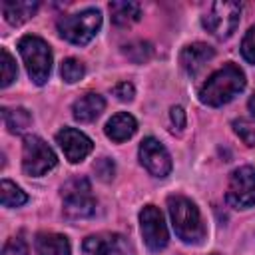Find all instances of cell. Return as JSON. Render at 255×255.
<instances>
[{
  "label": "cell",
  "instance_id": "cell-12",
  "mask_svg": "<svg viewBox=\"0 0 255 255\" xmlns=\"http://www.w3.org/2000/svg\"><path fill=\"white\" fill-rule=\"evenodd\" d=\"M56 141H58V145L62 147L66 159L72 161V163L82 161V159L92 151V147H94L92 139H90L86 133H82V131H78V129H74V128H64V129H60V131L56 133Z\"/></svg>",
  "mask_w": 255,
  "mask_h": 255
},
{
  "label": "cell",
  "instance_id": "cell-17",
  "mask_svg": "<svg viewBox=\"0 0 255 255\" xmlns=\"http://www.w3.org/2000/svg\"><path fill=\"white\" fill-rule=\"evenodd\" d=\"M38 255H70V241L60 233H38L36 235Z\"/></svg>",
  "mask_w": 255,
  "mask_h": 255
},
{
  "label": "cell",
  "instance_id": "cell-11",
  "mask_svg": "<svg viewBox=\"0 0 255 255\" xmlns=\"http://www.w3.org/2000/svg\"><path fill=\"white\" fill-rule=\"evenodd\" d=\"M139 161L153 177H165L171 171V157L155 137H145L139 143Z\"/></svg>",
  "mask_w": 255,
  "mask_h": 255
},
{
  "label": "cell",
  "instance_id": "cell-19",
  "mask_svg": "<svg viewBox=\"0 0 255 255\" xmlns=\"http://www.w3.org/2000/svg\"><path fill=\"white\" fill-rule=\"evenodd\" d=\"M2 120H4V126L8 128L10 133L24 131L32 122L30 114L24 108H2Z\"/></svg>",
  "mask_w": 255,
  "mask_h": 255
},
{
  "label": "cell",
  "instance_id": "cell-14",
  "mask_svg": "<svg viewBox=\"0 0 255 255\" xmlns=\"http://www.w3.org/2000/svg\"><path fill=\"white\" fill-rule=\"evenodd\" d=\"M104 108H106L104 98H102L100 94L90 92V94H86V96H82V98H78V100L74 102V106H72V116H74L78 122L88 124V122H94V120L104 112Z\"/></svg>",
  "mask_w": 255,
  "mask_h": 255
},
{
  "label": "cell",
  "instance_id": "cell-20",
  "mask_svg": "<svg viewBox=\"0 0 255 255\" xmlns=\"http://www.w3.org/2000/svg\"><path fill=\"white\" fill-rule=\"evenodd\" d=\"M0 201L4 207H20L28 201V195L12 181L8 179H2L0 183Z\"/></svg>",
  "mask_w": 255,
  "mask_h": 255
},
{
  "label": "cell",
  "instance_id": "cell-1",
  "mask_svg": "<svg viewBox=\"0 0 255 255\" xmlns=\"http://www.w3.org/2000/svg\"><path fill=\"white\" fill-rule=\"evenodd\" d=\"M245 88V74L235 64H225L217 72L209 76V80L199 90V100L205 106L219 108L223 104H229L239 92Z\"/></svg>",
  "mask_w": 255,
  "mask_h": 255
},
{
  "label": "cell",
  "instance_id": "cell-30",
  "mask_svg": "<svg viewBox=\"0 0 255 255\" xmlns=\"http://www.w3.org/2000/svg\"><path fill=\"white\" fill-rule=\"evenodd\" d=\"M249 110H251V114L255 116V94L249 98Z\"/></svg>",
  "mask_w": 255,
  "mask_h": 255
},
{
  "label": "cell",
  "instance_id": "cell-25",
  "mask_svg": "<svg viewBox=\"0 0 255 255\" xmlns=\"http://www.w3.org/2000/svg\"><path fill=\"white\" fill-rule=\"evenodd\" d=\"M241 54L249 64L255 66V26H251L249 32L245 34V38L241 42Z\"/></svg>",
  "mask_w": 255,
  "mask_h": 255
},
{
  "label": "cell",
  "instance_id": "cell-24",
  "mask_svg": "<svg viewBox=\"0 0 255 255\" xmlns=\"http://www.w3.org/2000/svg\"><path fill=\"white\" fill-rule=\"evenodd\" d=\"M233 131L243 139L245 145L255 147V128H253L249 122H245V120H235V122H233Z\"/></svg>",
  "mask_w": 255,
  "mask_h": 255
},
{
  "label": "cell",
  "instance_id": "cell-2",
  "mask_svg": "<svg viewBox=\"0 0 255 255\" xmlns=\"http://www.w3.org/2000/svg\"><path fill=\"white\" fill-rule=\"evenodd\" d=\"M167 209H169L173 231L181 241L199 245L205 239L207 231H205L201 213L191 199H187L183 195H169L167 197Z\"/></svg>",
  "mask_w": 255,
  "mask_h": 255
},
{
  "label": "cell",
  "instance_id": "cell-9",
  "mask_svg": "<svg viewBox=\"0 0 255 255\" xmlns=\"http://www.w3.org/2000/svg\"><path fill=\"white\" fill-rule=\"evenodd\" d=\"M139 227H141V235H143V241L149 251L165 249V245L169 241V233H167L163 213L159 211V207L145 205L139 211Z\"/></svg>",
  "mask_w": 255,
  "mask_h": 255
},
{
  "label": "cell",
  "instance_id": "cell-3",
  "mask_svg": "<svg viewBox=\"0 0 255 255\" xmlns=\"http://www.w3.org/2000/svg\"><path fill=\"white\" fill-rule=\"evenodd\" d=\"M18 50H20V56L26 64V70L32 82L36 86L46 84L52 72V50L48 42H44L38 36H24L18 42Z\"/></svg>",
  "mask_w": 255,
  "mask_h": 255
},
{
  "label": "cell",
  "instance_id": "cell-28",
  "mask_svg": "<svg viewBox=\"0 0 255 255\" xmlns=\"http://www.w3.org/2000/svg\"><path fill=\"white\" fill-rule=\"evenodd\" d=\"M114 96H116L118 100H122V102H131L133 96H135V90H133V86H131L129 82H120V84L114 88Z\"/></svg>",
  "mask_w": 255,
  "mask_h": 255
},
{
  "label": "cell",
  "instance_id": "cell-8",
  "mask_svg": "<svg viewBox=\"0 0 255 255\" xmlns=\"http://www.w3.org/2000/svg\"><path fill=\"white\" fill-rule=\"evenodd\" d=\"M225 197L235 209H249L255 205V169L251 165L237 167L231 173Z\"/></svg>",
  "mask_w": 255,
  "mask_h": 255
},
{
  "label": "cell",
  "instance_id": "cell-23",
  "mask_svg": "<svg viewBox=\"0 0 255 255\" xmlns=\"http://www.w3.org/2000/svg\"><path fill=\"white\" fill-rule=\"evenodd\" d=\"M0 58H2V60H0V64H2V82H0V86H2V88H8V86L16 80V76H18V68H16L14 58L8 54L6 48H2Z\"/></svg>",
  "mask_w": 255,
  "mask_h": 255
},
{
  "label": "cell",
  "instance_id": "cell-15",
  "mask_svg": "<svg viewBox=\"0 0 255 255\" xmlns=\"http://www.w3.org/2000/svg\"><path fill=\"white\" fill-rule=\"evenodd\" d=\"M137 129V122L131 114L128 112H120L116 116H112L106 124V135L114 141H126L129 139Z\"/></svg>",
  "mask_w": 255,
  "mask_h": 255
},
{
  "label": "cell",
  "instance_id": "cell-29",
  "mask_svg": "<svg viewBox=\"0 0 255 255\" xmlns=\"http://www.w3.org/2000/svg\"><path fill=\"white\" fill-rule=\"evenodd\" d=\"M169 118H171V124H173V131H175V129L181 131V129L185 128V112H183V108L173 106Z\"/></svg>",
  "mask_w": 255,
  "mask_h": 255
},
{
  "label": "cell",
  "instance_id": "cell-16",
  "mask_svg": "<svg viewBox=\"0 0 255 255\" xmlns=\"http://www.w3.org/2000/svg\"><path fill=\"white\" fill-rule=\"evenodd\" d=\"M38 10V2L36 0H16V2H2V14L6 18L8 24L12 26H20L26 20H30Z\"/></svg>",
  "mask_w": 255,
  "mask_h": 255
},
{
  "label": "cell",
  "instance_id": "cell-6",
  "mask_svg": "<svg viewBox=\"0 0 255 255\" xmlns=\"http://www.w3.org/2000/svg\"><path fill=\"white\" fill-rule=\"evenodd\" d=\"M58 163V157L54 149L38 135H26L22 143V169L28 175H44L50 169H54Z\"/></svg>",
  "mask_w": 255,
  "mask_h": 255
},
{
  "label": "cell",
  "instance_id": "cell-26",
  "mask_svg": "<svg viewBox=\"0 0 255 255\" xmlns=\"http://www.w3.org/2000/svg\"><path fill=\"white\" fill-rule=\"evenodd\" d=\"M2 255H28V245L22 237H10L2 247Z\"/></svg>",
  "mask_w": 255,
  "mask_h": 255
},
{
  "label": "cell",
  "instance_id": "cell-18",
  "mask_svg": "<svg viewBox=\"0 0 255 255\" xmlns=\"http://www.w3.org/2000/svg\"><path fill=\"white\" fill-rule=\"evenodd\" d=\"M110 12L112 20L118 26H129L139 20L141 16V6L137 2H110Z\"/></svg>",
  "mask_w": 255,
  "mask_h": 255
},
{
  "label": "cell",
  "instance_id": "cell-4",
  "mask_svg": "<svg viewBox=\"0 0 255 255\" xmlns=\"http://www.w3.org/2000/svg\"><path fill=\"white\" fill-rule=\"evenodd\" d=\"M102 26V14L96 8H86L78 14H70V16H62L58 20V34L76 44V46H84L88 44L100 30Z\"/></svg>",
  "mask_w": 255,
  "mask_h": 255
},
{
  "label": "cell",
  "instance_id": "cell-7",
  "mask_svg": "<svg viewBox=\"0 0 255 255\" xmlns=\"http://www.w3.org/2000/svg\"><path fill=\"white\" fill-rule=\"evenodd\" d=\"M241 4L239 2H213L209 12L203 16V28L211 32L215 38H229L239 24Z\"/></svg>",
  "mask_w": 255,
  "mask_h": 255
},
{
  "label": "cell",
  "instance_id": "cell-13",
  "mask_svg": "<svg viewBox=\"0 0 255 255\" xmlns=\"http://www.w3.org/2000/svg\"><path fill=\"white\" fill-rule=\"evenodd\" d=\"M215 56V50L209 46V44H203V42H195V44H189L181 50L179 54V64L181 68L189 74V76H195L211 58Z\"/></svg>",
  "mask_w": 255,
  "mask_h": 255
},
{
  "label": "cell",
  "instance_id": "cell-27",
  "mask_svg": "<svg viewBox=\"0 0 255 255\" xmlns=\"http://www.w3.org/2000/svg\"><path fill=\"white\" fill-rule=\"evenodd\" d=\"M94 171H96V175H98L102 181H110V179L114 177L116 165H114V161H112V159H108V157H102V159H98V161H96V165H94Z\"/></svg>",
  "mask_w": 255,
  "mask_h": 255
},
{
  "label": "cell",
  "instance_id": "cell-10",
  "mask_svg": "<svg viewBox=\"0 0 255 255\" xmlns=\"http://www.w3.org/2000/svg\"><path fill=\"white\" fill-rule=\"evenodd\" d=\"M84 255H133V245L122 233H96L84 239Z\"/></svg>",
  "mask_w": 255,
  "mask_h": 255
},
{
  "label": "cell",
  "instance_id": "cell-22",
  "mask_svg": "<svg viewBox=\"0 0 255 255\" xmlns=\"http://www.w3.org/2000/svg\"><path fill=\"white\" fill-rule=\"evenodd\" d=\"M60 74H62L64 82H68V84H76V82H80V80L84 78L86 68H84V64H82L80 60H76V58H68V60L62 62Z\"/></svg>",
  "mask_w": 255,
  "mask_h": 255
},
{
  "label": "cell",
  "instance_id": "cell-5",
  "mask_svg": "<svg viewBox=\"0 0 255 255\" xmlns=\"http://www.w3.org/2000/svg\"><path fill=\"white\" fill-rule=\"evenodd\" d=\"M62 197H64V215L70 219H86L96 211L92 185L86 177L70 179L62 187Z\"/></svg>",
  "mask_w": 255,
  "mask_h": 255
},
{
  "label": "cell",
  "instance_id": "cell-21",
  "mask_svg": "<svg viewBox=\"0 0 255 255\" xmlns=\"http://www.w3.org/2000/svg\"><path fill=\"white\" fill-rule=\"evenodd\" d=\"M124 54L135 62V64H143L151 58L153 50H151V44L149 42H143V40H137V42H131V44H126L124 46Z\"/></svg>",
  "mask_w": 255,
  "mask_h": 255
}]
</instances>
